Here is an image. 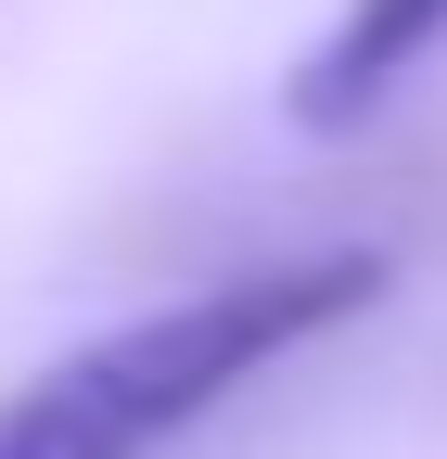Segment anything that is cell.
<instances>
[{
	"label": "cell",
	"mask_w": 447,
	"mask_h": 459,
	"mask_svg": "<svg viewBox=\"0 0 447 459\" xmlns=\"http://www.w3.org/2000/svg\"><path fill=\"white\" fill-rule=\"evenodd\" d=\"M383 281L397 268L371 243H307V255H243L166 307H128L0 395V459H166L231 395H256L282 358L371 319Z\"/></svg>",
	"instance_id": "1"
},
{
	"label": "cell",
	"mask_w": 447,
	"mask_h": 459,
	"mask_svg": "<svg viewBox=\"0 0 447 459\" xmlns=\"http://www.w3.org/2000/svg\"><path fill=\"white\" fill-rule=\"evenodd\" d=\"M434 51H447V0H346V13L320 26V51L294 65V115L307 128H358V115L397 102Z\"/></svg>",
	"instance_id": "2"
}]
</instances>
